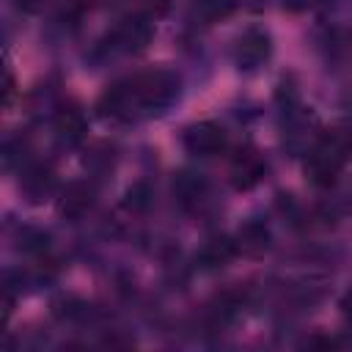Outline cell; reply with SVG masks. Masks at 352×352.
Instances as JSON below:
<instances>
[{
  "instance_id": "obj_1",
  "label": "cell",
  "mask_w": 352,
  "mask_h": 352,
  "mask_svg": "<svg viewBox=\"0 0 352 352\" xmlns=\"http://www.w3.org/2000/svg\"><path fill=\"white\" fill-rule=\"evenodd\" d=\"M126 88L135 110H160L176 99L179 77L173 72H148L126 80Z\"/></svg>"
},
{
  "instance_id": "obj_2",
  "label": "cell",
  "mask_w": 352,
  "mask_h": 352,
  "mask_svg": "<svg viewBox=\"0 0 352 352\" xmlns=\"http://www.w3.org/2000/svg\"><path fill=\"white\" fill-rule=\"evenodd\" d=\"M226 146H228L226 129L220 124H214V121L192 124L184 132V148L190 154H195V157H217Z\"/></svg>"
},
{
  "instance_id": "obj_3",
  "label": "cell",
  "mask_w": 352,
  "mask_h": 352,
  "mask_svg": "<svg viewBox=\"0 0 352 352\" xmlns=\"http://www.w3.org/2000/svg\"><path fill=\"white\" fill-rule=\"evenodd\" d=\"M151 36H154V25H151V19L146 14H132V16L121 19V25L113 30V41L124 52H140V50H146L148 41H151Z\"/></svg>"
},
{
  "instance_id": "obj_4",
  "label": "cell",
  "mask_w": 352,
  "mask_h": 352,
  "mask_svg": "<svg viewBox=\"0 0 352 352\" xmlns=\"http://www.w3.org/2000/svg\"><path fill=\"white\" fill-rule=\"evenodd\" d=\"M341 165H344V160H341V157H336V154H333V151H327L322 143H316V146H314V151L308 154V165H305V170H308V179H311L314 184L327 187V184H333V182H336V176H338Z\"/></svg>"
},
{
  "instance_id": "obj_5",
  "label": "cell",
  "mask_w": 352,
  "mask_h": 352,
  "mask_svg": "<svg viewBox=\"0 0 352 352\" xmlns=\"http://www.w3.org/2000/svg\"><path fill=\"white\" fill-rule=\"evenodd\" d=\"M264 176V160L256 151H239L231 165V184L236 190H250Z\"/></svg>"
},
{
  "instance_id": "obj_6",
  "label": "cell",
  "mask_w": 352,
  "mask_h": 352,
  "mask_svg": "<svg viewBox=\"0 0 352 352\" xmlns=\"http://www.w3.org/2000/svg\"><path fill=\"white\" fill-rule=\"evenodd\" d=\"M270 55V36L264 30H245L236 41V60L245 66V69H253L258 66L261 60H267Z\"/></svg>"
},
{
  "instance_id": "obj_7",
  "label": "cell",
  "mask_w": 352,
  "mask_h": 352,
  "mask_svg": "<svg viewBox=\"0 0 352 352\" xmlns=\"http://www.w3.org/2000/svg\"><path fill=\"white\" fill-rule=\"evenodd\" d=\"M236 242H231V239H226V236H217V239H212V242H206L204 245V250L198 253V264L204 267V270H217V267H226L234 256H236Z\"/></svg>"
},
{
  "instance_id": "obj_8",
  "label": "cell",
  "mask_w": 352,
  "mask_h": 352,
  "mask_svg": "<svg viewBox=\"0 0 352 352\" xmlns=\"http://www.w3.org/2000/svg\"><path fill=\"white\" fill-rule=\"evenodd\" d=\"M204 192H206V182H204L201 176H195V173H190V170L176 173V179H173V195H176L184 206L198 204V201L204 198Z\"/></svg>"
},
{
  "instance_id": "obj_9",
  "label": "cell",
  "mask_w": 352,
  "mask_h": 352,
  "mask_svg": "<svg viewBox=\"0 0 352 352\" xmlns=\"http://www.w3.org/2000/svg\"><path fill=\"white\" fill-rule=\"evenodd\" d=\"M55 132L66 143H77L85 135V118L80 110H60L55 118Z\"/></svg>"
},
{
  "instance_id": "obj_10",
  "label": "cell",
  "mask_w": 352,
  "mask_h": 352,
  "mask_svg": "<svg viewBox=\"0 0 352 352\" xmlns=\"http://www.w3.org/2000/svg\"><path fill=\"white\" fill-rule=\"evenodd\" d=\"M88 206H91V190H88L85 184H72V187L63 192L60 212H63L66 217H80Z\"/></svg>"
},
{
  "instance_id": "obj_11",
  "label": "cell",
  "mask_w": 352,
  "mask_h": 352,
  "mask_svg": "<svg viewBox=\"0 0 352 352\" xmlns=\"http://www.w3.org/2000/svg\"><path fill=\"white\" fill-rule=\"evenodd\" d=\"M234 6H236V0H192V8L209 22H217V19L228 16L234 11Z\"/></svg>"
},
{
  "instance_id": "obj_12",
  "label": "cell",
  "mask_w": 352,
  "mask_h": 352,
  "mask_svg": "<svg viewBox=\"0 0 352 352\" xmlns=\"http://www.w3.org/2000/svg\"><path fill=\"white\" fill-rule=\"evenodd\" d=\"M148 204H151V190H148L146 182H138V184H132V187L126 190V198H124V206H126V209L143 212Z\"/></svg>"
},
{
  "instance_id": "obj_13",
  "label": "cell",
  "mask_w": 352,
  "mask_h": 352,
  "mask_svg": "<svg viewBox=\"0 0 352 352\" xmlns=\"http://www.w3.org/2000/svg\"><path fill=\"white\" fill-rule=\"evenodd\" d=\"M50 187H52V176H50L47 168H36V170L25 179V190H28L30 195H44V192H50Z\"/></svg>"
},
{
  "instance_id": "obj_14",
  "label": "cell",
  "mask_w": 352,
  "mask_h": 352,
  "mask_svg": "<svg viewBox=\"0 0 352 352\" xmlns=\"http://www.w3.org/2000/svg\"><path fill=\"white\" fill-rule=\"evenodd\" d=\"M146 6H148L154 14H162V11L170 6V0H146Z\"/></svg>"
},
{
  "instance_id": "obj_15",
  "label": "cell",
  "mask_w": 352,
  "mask_h": 352,
  "mask_svg": "<svg viewBox=\"0 0 352 352\" xmlns=\"http://www.w3.org/2000/svg\"><path fill=\"white\" fill-rule=\"evenodd\" d=\"M341 311H344L346 319H352V289L344 294V300H341Z\"/></svg>"
},
{
  "instance_id": "obj_16",
  "label": "cell",
  "mask_w": 352,
  "mask_h": 352,
  "mask_svg": "<svg viewBox=\"0 0 352 352\" xmlns=\"http://www.w3.org/2000/svg\"><path fill=\"white\" fill-rule=\"evenodd\" d=\"M41 3H44V0H16V6L25 8V11H36Z\"/></svg>"
}]
</instances>
